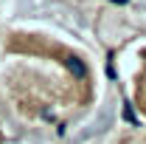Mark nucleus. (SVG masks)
<instances>
[{"instance_id":"obj_1","label":"nucleus","mask_w":146,"mask_h":144,"mask_svg":"<svg viewBox=\"0 0 146 144\" xmlns=\"http://www.w3.org/2000/svg\"><path fill=\"white\" fill-rule=\"evenodd\" d=\"M68 65L73 68V73H76V76H84V68H82V65H79L76 59H68Z\"/></svg>"}]
</instances>
